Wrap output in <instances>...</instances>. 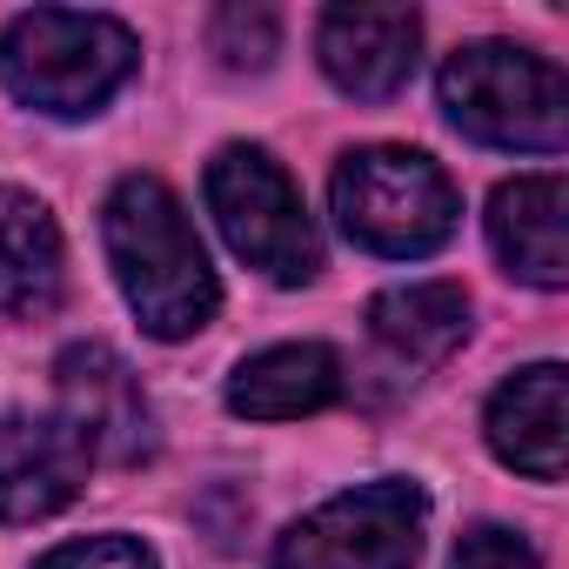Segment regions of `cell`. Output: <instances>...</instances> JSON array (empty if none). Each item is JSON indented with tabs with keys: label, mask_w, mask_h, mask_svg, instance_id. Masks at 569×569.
Here are the masks:
<instances>
[{
	"label": "cell",
	"mask_w": 569,
	"mask_h": 569,
	"mask_svg": "<svg viewBox=\"0 0 569 569\" xmlns=\"http://www.w3.org/2000/svg\"><path fill=\"white\" fill-rule=\"evenodd\" d=\"M101 234H108L114 281L148 336L181 342V336L208 329L221 289H214V268L201 254V234H194L188 208L168 194V181L121 174L108 208H101Z\"/></svg>",
	"instance_id": "1"
},
{
	"label": "cell",
	"mask_w": 569,
	"mask_h": 569,
	"mask_svg": "<svg viewBox=\"0 0 569 569\" xmlns=\"http://www.w3.org/2000/svg\"><path fill=\"white\" fill-rule=\"evenodd\" d=\"M134 61H141L134 34L108 14L34 8V14H14L8 34H0V81H8V94L61 121L94 114L134 74Z\"/></svg>",
	"instance_id": "2"
},
{
	"label": "cell",
	"mask_w": 569,
	"mask_h": 569,
	"mask_svg": "<svg viewBox=\"0 0 569 569\" xmlns=\"http://www.w3.org/2000/svg\"><path fill=\"white\" fill-rule=\"evenodd\" d=\"M442 108L469 141L489 148H522V154H556L569 141V81L556 61L509 48V41H476L442 61Z\"/></svg>",
	"instance_id": "3"
},
{
	"label": "cell",
	"mask_w": 569,
	"mask_h": 569,
	"mask_svg": "<svg viewBox=\"0 0 569 569\" xmlns=\"http://www.w3.org/2000/svg\"><path fill=\"white\" fill-rule=\"evenodd\" d=\"M336 214L349 228V241H362L369 254H436L456 234V188L449 174L416 154V148H356L336 168Z\"/></svg>",
	"instance_id": "4"
},
{
	"label": "cell",
	"mask_w": 569,
	"mask_h": 569,
	"mask_svg": "<svg viewBox=\"0 0 569 569\" xmlns=\"http://www.w3.org/2000/svg\"><path fill=\"white\" fill-rule=\"evenodd\" d=\"M208 208L228 234V248L261 268L268 281H281V289H296V281H316L322 268V241H316V221L296 194V181L281 174V161L268 148H221L208 161Z\"/></svg>",
	"instance_id": "5"
},
{
	"label": "cell",
	"mask_w": 569,
	"mask_h": 569,
	"mask_svg": "<svg viewBox=\"0 0 569 569\" xmlns=\"http://www.w3.org/2000/svg\"><path fill=\"white\" fill-rule=\"evenodd\" d=\"M429 502L416 482H362L289 522L274 542V569H416Z\"/></svg>",
	"instance_id": "6"
},
{
	"label": "cell",
	"mask_w": 569,
	"mask_h": 569,
	"mask_svg": "<svg viewBox=\"0 0 569 569\" xmlns=\"http://www.w3.org/2000/svg\"><path fill=\"white\" fill-rule=\"evenodd\" d=\"M94 449L68 416H0V522H41L88 489Z\"/></svg>",
	"instance_id": "7"
},
{
	"label": "cell",
	"mask_w": 569,
	"mask_h": 569,
	"mask_svg": "<svg viewBox=\"0 0 569 569\" xmlns=\"http://www.w3.org/2000/svg\"><path fill=\"white\" fill-rule=\"evenodd\" d=\"M54 389H61V416L88 436L94 456L108 462H141L154 442V416L148 396L134 382V369L108 349V342H74L54 362Z\"/></svg>",
	"instance_id": "8"
},
{
	"label": "cell",
	"mask_w": 569,
	"mask_h": 569,
	"mask_svg": "<svg viewBox=\"0 0 569 569\" xmlns=\"http://www.w3.org/2000/svg\"><path fill=\"white\" fill-rule=\"evenodd\" d=\"M316 48H322V68L342 94L382 101L416 74L422 21H416V8H329Z\"/></svg>",
	"instance_id": "9"
},
{
	"label": "cell",
	"mask_w": 569,
	"mask_h": 569,
	"mask_svg": "<svg viewBox=\"0 0 569 569\" xmlns=\"http://www.w3.org/2000/svg\"><path fill=\"white\" fill-rule=\"evenodd\" d=\"M489 241L516 281L562 289L569 281V181L556 168L502 181L489 201Z\"/></svg>",
	"instance_id": "10"
},
{
	"label": "cell",
	"mask_w": 569,
	"mask_h": 569,
	"mask_svg": "<svg viewBox=\"0 0 569 569\" xmlns=\"http://www.w3.org/2000/svg\"><path fill=\"white\" fill-rule=\"evenodd\" d=\"M482 429L509 469H522L536 482H562V456H569V376H562V362L516 369L489 396Z\"/></svg>",
	"instance_id": "11"
},
{
	"label": "cell",
	"mask_w": 569,
	"mask_h": 569,
	"mask_svg": "<svg viewBox=\"0 0 569 569\" xmlns=\"http://www.w3.org/2000/svg\"><path fill=\"white\" fill-rule=\"evenodd\" d=\"M342 396V362L322 342H281L228 376V409L248 422H302Z\"/></svg>",
	"instance_id": "12"
},
{
	"label": "cell",
	"mask_w": 569,
	"mask_h": 569,
	"mask_svg": "<svg viewBox=\"0 0 569 569\" xmlns=\"http://www.w3.org/2000/svg\"><path fill=\"white\" fill-rule=\"evenodd\" d=\"M68 254L54 214L28 188H0V316L34 322L61 302Z\"/></svg>",
	"instance_id": "13"
},
{
	"label": "cell",
	"mask_w": 569,
	"mask_h": 569,
	"mask_svg": "<svg viewBox=\"0 0 569 569\" xmlns=\"http://www.w3.org/2000/svg\"><path fill=\"white\" fill-rule=\"evenodd\" d=\"M369 329L389 356H402L409 369H429L442 356L462 349L469 336V296L456 281H402L369 302Z\"/></svg>",
	"instance_id": "14"
},
{
	"label": "cell",
	"mask_w": 569,
	"mask_h": 569,
	"mask_svg": "<svg viewBox=\"0 0 569 569\" xmlns=\"http://www.w3.org/2000/svg\"><path fill=\"white\" fill-rule=\"evenodd\" d=\"M208 48L221 54V68L234 74H261L281 48V21L268 8H248V0H228V8L208 14Z\"/></svg>",
	"instance_id": "15"
},
{
	"label": "cell",
	"mask_w": 569,
	"mask_h": 569,
	"mask_svg": "<svg viewBox=\"0 0 569 569\" xmlns=\"http://www.w3.org/2000/svg\"><path fill=\"white\" fill-rule=\"evenodd\" d=\"M34 569H154V549L134 536H81V542L48 549Z\"/></svg>",
	"instance_id": "16"
},
{
	"label": "cell",
	"mask_w": 569,
	"mask_h": 569,
	"mask_svg": "<svg viewBox=\"0 0 569 569\" xmlns=\"http://www.w3.org/2000/svg\"><path fill=\"white\" fill-rule=\"evenodd\" d=\"M449 569H536V549L516 529H502V522H476L456 542V562Z\"/></svg>",
	"instance_id": "17"
}]
</instances>
